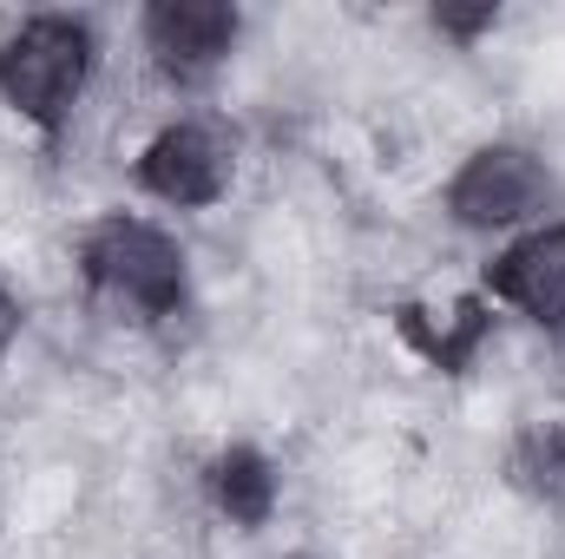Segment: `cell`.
Returning a JSON list of instances; mask_svg holds the SVG:
<instances>
[{
	"instance_id": "cell-8",
	"label": "cell",
	"mask_w": 565,
	"mask_h": 559,
	"mask_svg": "<svg viewBox=\"0 0 565 559\" xmlns=\"http://www.w3.org/2000/svg\"><path fill=\"white\" fill-rule=\"evenodd\" d=\"M395 329H402V336H408V342L422 349V356L434 362V369L460 376V369L473 362V349L487 342L493 316H487V303H480V296H467V303L454 309V323H447V329H427V316H422V309H415V303H402V309H395Z\"/></svg>"
},
{
	"instance_id": "cell-3",
	"label": "cell",
	"mask_w": 565,
	"mask_h": 559,
	"mask_svg": "<svg viewBox=\"0 0 565 559\" xmlns=\"http://www.w3.org/2000/svg\"><path fill=\"white\" fill-rule=\"evenodd\" d=\"M546 198V165L520 145H487L460 165V178L447 184V211L467 224V231H493V224H513L526 218L533 204Z\"/></svg>"
},
{
	"instance_id": "cell-7",
	"label": "cell",
	"mask_w": 565,
	"mask_h": 559,
	"mask_svg": "<svg viewBox=\"0 0 565 559\" xmlns=\"http://www.w3.org/2000/svg\"><path fill=\"white\" fill-rule=\"evenodd\" d=\"M211 494L237 527H264L277 514V467L257 447H231L211 461Z\"/></svg>"
},
{
	"instance_id": "cell-1",
	"label": "cell",
	"mask_w": 565,
	"mask_h": 559,
	"mask_svg": "<svg viewBox=\"0 0 565 559\" xmlns=\"http://www.w3.org/2000/svg\"><path fill=\"white\" fill-rule=\"evenodd\" d=\"M86 66H93V33L66 13H40L0 46V93L20 119L60 133L73 93L86 86Z\"/></svg>"
},
{
	"instance_id": "cell-9",
	"label": "cell",
	"mask_w": 565,
	"mask_h": 559,
	"mask_svg": "<svg viewBox=\"0 0 565 559\" xmlns=\"http://www.w3.org/2000/svg\"><path fill=\"white\" fill-rule=\"evenodd\" d=\"M507 474H513V487L520 494H533V500H565V421H546V428H526L520 441H513V454H507Z\"/></svg>"
},
{
	"instance_id": "cell-6",
	"label": "cell",
	"mask_w": 565,
	"mask_h": 559,
	"mask_svg": "<svg viewBox=\"0 0 565 559\" xmlns=\"http://www.w3.org/2000/svg\"><path fill=\"white\" fill-rule=\"evenodd\" d=\"M487 289L507 296V303H520L540 323H559L565 316V224L513 244L500 264H487Z\"/></svg>"
},
{
	"instance_id": "cell-4",
	"label": "cell",
	"mask_w": 565,
	"mask_h": 559,
	"mask_svg": "<svg viewBox=\"0 0 565 559\" xmlns=\"http://www.w3.org/2000/svg\"><path fill=\"white\" fill-rule=\"evenodd\" d=\"M139 184L164 204H217L231 184V151L204 126H164L139 151Z\"/></svg>"
},
{
	"instance_id": "cell-2",
	"label": "cell",
	"mask_w": 565,
	"mask_h": 559,
	"mask_svg": "<svg viewBox=\"0 0 565 559\" xmlns=\"http://www.w3.org/2000/svg\"><path fill=\"white\" fill-rule=\"evenodd\" d=\"M79 257H86V277L99 289H119L145 316H171L184 303V251L139 218H106Z\"/></svg>"
},
{
	"instance_id": "cell-10",
	"label": "cell",
	"mask_w": 565,
	"mask_h": 559,
	"mask_svg": "<svg viewBox=\"0 0 565 559\" xmlns=\"http://www.w3.org/2000/svg\"><path fill=\"white\" fill-rule=\"evenodd\" d=\"M500 13H493V0L487 7H434V27L440 33H454V40H473V33H487Z\"/></svg>"
},
{
	"instance_id": "cell-11",
	"label": "cell",
	"mask_w": 565,
	"mask_h": 559,
	"mask_svg": "<svg viewBox=\"0 0 565 559\" xmlns=\"http://www.w3.org/2000/svg\"><path fill=\"white\" fill-rule=\"evenodd\" d=\"M13 329H20V309L0 296V356H7V342H13Z\"/></svg>"
},
{
	"instance_id": "cell-5",
	"label": "cell",
	"mask_w": 565,
	"mask_h": 559,
	"mask_svg": "<svg viewBox=\"0 0 565 559\" xmlns=\"http://www.w3.org/2000/svg\"><path fill=\"white\" fill-rule=\"evenodd\" d=\"M145 40H151L164 73L198 80L237 46V7H224V0H158V7H145Z\"/></svg>"
}]
</instances>
